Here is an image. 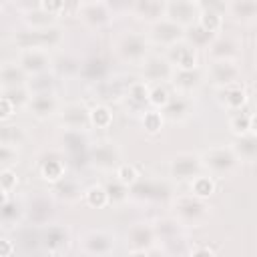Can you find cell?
<instances>
[{
  "label": "cell",
  "mask_w": 257,
  "mask_h": 257,
  "mask_svg": "<svg viewBox=\"0 0 257 257\" xmlns=\"http://www.w3.org/2000/svg\"><path fill=\"white\" fill-rule=\"evenodd\" d=\"M78 76H82L88 82H100L106 76V64L100 58H88V60L80 62Z\"/></svg>",
  "instance_id": "cell-38"
},
{
  "label": "cell",
  "mask_w": 257,
  "mask_h": 257,
  "mask_svg": "<svg viewBox=\"0 0 257 257\" xmlns=\"http://www.w3.org/2000/svg\"><path fill=\"white\" fill-rule=\"evenodd\" d=\"M131 14L147 24L165 16V0H133Z\"/></svg>",
  "instance_id": "cell-27"
},
{
  "label": "cell",
  "mask_w": 257,
  "mask_h": 257,
  "mask_svg": "<svg viewBox=\"0 0 257 257\" xmlns=\"http://www.w3.org/2000/svg\"><path fill=\"white\" fill-rule=\"evenodd\" d=\"M141 80L147 84H169L175 72V66L169 62L165 54H149L141 64Z\"/></svg>",
  "instance_id": "cell-8"
},
{
  "label": "cell",
  "mask_w": 257,
  "mask_h": 257,
  "mask_svg": "<svg viewBox=\"0 0 257 257\" xmlns=\"http://www.w3.org/2000/svg\"><path fill=\"white\" fill-rule=\"evenodd\" d=\"M199 10L201 8L197 0H165V16L183 28H189L197 22Z\"/></svg>",
  "instance_id": "cell-16"
},
{
  "label": "cell",
  "mask_w": 257,
  "mask_h": 257,
  "mask_svg": "<svg viewBox=\"0 0 257 257\" xmlns=\"http://www.w3.org/2000/svg\"><path fill=\"white\" fill-rule=\"evenodd\" d=\"M8 201H10V193L4 191V189H0V207H4Z\"/></svg>",
  "instance_id": "cell-58"
},
{
  "label": "cell",
  "mask_w": 257,
  "mask_h": 257,
  "mask_svg": "<svg viewBox=\"0 0 257 257\" xmlns=\"http://www.w3.org/2000/svg\"><path fill=\"white\" fill-rule=\"evenodd\" d=\"M40 243H42L44 251L50 253V255L64 253V251H68V247H70V231H68V227H64V225H60V223L46 225V227L42 229Z\"/></svg>",
  "instance_id": "cell-19"
},
{
  "label": "cell",
  "mask_w": 257,
  "mask_h": 257,
  "mask_svg": "<svg viewBox=\"0 0 257 257\" xmlns=\"http://www.w3.org/2000/svg\"><path fill=\"white\" fill-rule=\"evenodd\" d=\"M229 131H231L233 137L255 133V114L253 112H245V108L237 110V112H231V116H229Z\"/></svg>",
  "instance_id": "cell-33"
},
{
  "label": "cell",
  "mask_w": 257,
  "mask_h": 257,
  "mask_svg": "<svg viewBox=\"0 0 257 257\" xmlns=\"http://www.w3.org/2000/svg\"><path fill=\"white\" fill-rule=\"evenodd\" d=\"M203 171V165H201V159L197 153H191V151H183V153H177L171 157L169 161V177L177 183H185V181H191L195 175H199Z\"/></svg>",
  "instance_id": "cell-11"
},
{
  "label": "cell",
  "mask_w": 257,
  "mask_h": 257,
  "mask_svg": "<svg viewBox=\"0 0 257 257\" xmlns=\"http://www.w3.org/2000/svg\"><path fill=\"white\" fill-rule=\"evenodd\" d=\"M185 40L189 44H193L197 50H201V48H207L209 46V42L213 40V34H209L203 28H199L197 24H193V26L185 28Z\"/></svg>",
  "instance_id": "cell-44"
},
{
  "label": "cell",
  "mask_w": 257,
  "mask_h": 257,
  "mask_svg": "<svg viewBox=\"0 0 257 257\" xmlns=\"http://www.w3.org/2000/svg\"><path fill=\"white\" fill-rule=\"evenodd\" d=\"M116 249V235L104 229L86 231L80 237V251L86 255H110Z\"/></svg>",
  "instance_id": "cell-14"
},
{
  "label": "cell",
  "mask_w": 257,
  "mask_h": 257,
  "mask_svg": "<svg viewBox=\"0 0 257 257\" xmlns=\"http://www.w3.org/2000/svg\"><path fill=\"white\" fill-rule=\"evenodd\" d=\"M141 126H143V131L149 137L161 135V131L165 126V118H163L161 110H157V108H145L141 112Z\"/></svg>",
  "instance_id": "cell-41"
},
{
  "label": "cell",
  "mask_w": 257,
  "mask_h": 257,
  "mask_svg": "<svg viewBox=\"0 0 257 257\" xmlns=\"http://www.w3.org/2000/svg\"><path fill=\"white\" fill-rule=\"evenodd\" d=\"M18 64L22 66V70L32 76L38 72H46L52 68V54L50 50L44 48H28V50H18Z\"/></svg>",
  "instance_id": "cell-20"
},
{
  "label": "cell",
  "mask_w": 257,
  "mask_h": 257,
  "mask_svg": "<svg viewBox=\"0 0 257 257\" xmlns=\"http://www.w3.org/2000/svg\"><path fill=\"white\" fill-rule=\"evenodd\" d=\"M20 215H22V207H20L18 203H14L12 199H10L4 207H0V223L6 225V227L14 225V223L20 219Z\"/></svg>",
  "instance_id": "cell-47"
},
{
  "label": "cell",
  "mask_w": 257,
  "mask_h": 257,
  "mask_svg": "<svg viewBox=\"0 0 257 257\" xmlns=\"http://www.w3.org/2000/svg\"><path fill=\"white\" fill-rule=\"evenodd\" d=\"M62 102L58 98V92L56 90H44V92H34L30 94L28 102H26V110L30 112L32 118L36 120H48L52 116L58 114Z\"/></svg>",
  "instance_id": "cell-10"
},
{
  "label": "cell",
  "mask_w": 257,
  "mask_h": 257,
  "mask_svg": "<svg viewBox=\"0 0 257 257\" xmlns=\"http://www.w3.org/2000/svg\"><path fill=\"white\" fill-rule=\"evenodd\" d=\"M153 231H155V237H157V245H171L175 241H183V235H185V227L173 217H159L153 221Z\"/></svg>",
  "instance_id": "cell-22"
},
{
  "label": "cell",
  "mask_w": 257,
  "mask_h": 257,
  "mask_svg": "<svg viewBox=\"0 0 257 257\" xmlns=\"http://www.w3.org/2000/svg\"><path fill=\"white\" fill-rule=\"evenodd\" d=\"M82 201H84L90 209H104V207L110 205V203H108V193H106L104 185H100V183H94V185L86 187V189L82 191Z\"/></svg>",
  "instance_id": "cell-40"
},
{
  "label": "cell",
  "mask_w": 257,
  "mask_h": 257,
  "mask_svg": "<svg viewBox=\"0 0 257 257\" xmlns=\"http://www.w3.org/2000/svg\"><path fill=\"white\" fill-rule=\"evenodd\" d=\"M16 106H14V102L8 98V96H4L2 92H0V122H8L14 114H16Z\"/></svg>",
  "instance_id": "cell-52"
},
{
  "label": "cell",
  "mask_w": 257,
  "mask_h": 257,
  "mask_svg": "<svg viewBox=\"0 0 257 257\" xmlns=\"http://www.w3.org/2000/svg\"><path fill=\"white\" fill-rule=\"evenodd\" d=\"M82 2H96V0H82Z\"/></svg>",
  "instance_id": "cell-59"
},
{
  "label": "cell",
  "mask_w": 257,
  "mask_h": 257,
  "mask_svg": "<svg viewBox=\"0 0 257 257\" xmlns=\"http://www.w3.org/2000/svg\"><path fill=\"white\" fill-rule=\"evenodd\" d=\"M52 66H54V70H56L58 74H62V76H74V74H78L80 60H76V58L64 54V56H60V60H58L56 64L52 62Z\"/></svg>",
  "instance_id": "cell-48"
},
{
  "label": "cell",
  "mask_w": 257,
  "mask_h": 257,
  "mask_svg": "<svg viewBox=\"0 0 257 257\" xmlns=\"http://www.w3.org/2000/svg\"><path fill=\"white\" fill-rule=\"evenodd\" d=\"M52 195H54L58 201H64V203H76V201L82 197V189L78 187L76 181L64 177V179H60L58 183L52 185Z\"/></svg>",
  "instance_id": "cell-31"
},
{
  "label": "cell",
  "mask_w": 257,
  "mask_h": 257,
  "mask_svg": "<svg viewBox=\"0 0 257 257\" xmlns=\"http://www.w3.org/2000/svg\"><path fill=\"white\" fill-rule=\"evenodd\" d=\"M18 149L6 143H0V169L4 167H12L14 163H18Z\"/></svg>",
  "instance_id": "cell-50"
},
{
  "label": "cell",
  "mask_w": 257,
  "mask_h": 257,
  "mask_svg": "<svg viewBox=\"0 0 257 257\" xmlns=\"http://www.w3.org/2000/svg\"><path fill=\"white\" fill-rule=\"evenodd\" d=\"M12 42L18 50H28V48H44V50H52V48H60L64 42V30L60 28V24L42 28V30H20L12 36Z\"/></svg>",
  "instance_id": "cell-2"
},
{
  "label": "cell",
  "mask_w": 257,
  "mask_h": 257,
  "mask_svg": "<svg viewBox=\"0 0 257 257\" xmlns=\"http://www.w3.org/2000/svg\"><path fill=\"white\" fill-rule=\"evenodd\" d=\"M88 120H90V128H98V131H106L112 126V110L104 104V102H98L94 106L88 108Z\"/></svg>",
  "instance_id": "cell-37"
},
{
  "label": "cell",
  "mask_w": 257,
  "mask_h": 257,
  "mask_svg": "<svg viewBox=\"0 0 257 257\" xmlns=\"http://www.w3.org/2000/svg\"><path fill=\"white\" fill-rule=\"evenodd\" d=\"M209 60H239L241 42L231 34H217L205 48Z\"/></svg>",
  "instance_id": "cell-17"
},
{
  "label": "cell",
  "mask_w": 257,
  "mask_h": 257,
  "mask_svg": "<svg viewBox=\"0 0 257 257\" xmlns=\"http://www.w3.org/2000/svg\"><path fill=\"white\" fill-rule=\"evenodd\" d=\"M38 175L48 185H54L60 179H64L66 177V159H64V155L58 153V151L46 153L38 161Z\"/></svg>",
  "instance_id": "cell-21"
},
{
  "label": "cell",
  "mask_w": 257,
  "mask_h": 257,
  "mask_svg": "<svg viewBox=\"0 0 257 257\" xmlns=\"http://www.w3.org/2000/svg\"><path fill=\"white\" fill-rule=\"evenodd\" d=\"M38 8L58 18L66 12V0H38Z\"/></svg>",
  "instance_id": "cell-51"
},
{
  "label": "cell",
  "mask_w": 257,
  "mask_h": 257,
  "mask_svg": "<svg viewBox=\"0 0 257 257\" xmlns=\"http://www.w3.org/2000/svg\"><path fill=\"white\" fill-rule=\"evenodd\" d=\"M151 40L147 32H137V30H126L122 32L116 42H114V52L116 56L126 62V64H141L149 54H151Z\"/></svg>",
  "instance_id": "cell-4"
},
{
  "label": "cell",
  "mask_w": 257,
  "mask_h": 257,
  "mask_svg": "<svg viewBox=\"0 0 257 257\" xmlns=\"http://www.w3.org/2000/svg\"><path fill=\"white\" fill-rule=\"evenodd\" d=\"M26 90L30 94L34 92H44V90H54L56 86V74L52 70H46V72H38V74H32L26 78Z\"/></svg>",
  "instance_id": "cell-39"
},
{
  "label": "cell",
  "mask_w": 257,
  "mask_h": 257,
  "mask_svg": "<svg viewBox=\"0 0 257 257\" xmlns=\"http://www.w3.org/2000/svg\"><path fill=\"white\" fill-rule=\"evenodd\" d=\"M16 253V245L8 237H0V257H10Z\"/></svg>",
  "instance_id": "cell-56"
},
{
  "label": "cell",
  "mask_w": 257,
  "mask_h": 257,
  "mask_svg": "<svg viewBox=\"0 0 257 257\" xmlns=\"http://www.w3.org/2000/svg\"><path fill=\"white\" fill-rule=\"evenodd\" d=\"M217 90H219V104L227 112L243 110L249 102V92L243 86V82L229 84V86H223V88H217Z\"/></svg>",
  "instance_id": "cell-24"
},
{
  "label": "cell",
  "mask_w": 257,
  "mask_h": 257,
  "mask_svg": "<svg viewBox=\"0 0 257 257\" xmlns=\"http://www.w3.org/2000/svg\"><path fill=\"white\" fill-rule=\"evenodd\" d=\"M104 2H106L108 10L112 12V16H116V14H126V12H131V8H133V0H104Z\"/></svg>",
  "instance_id": "cell-54"
},
{
  "label": "cell",
  "mask_w": 257,
  "mask_h": 257,
  "mask_svg": "<svg viewBox=\"0 0 257 257\" xmlns=\"http://www.w3.org/2000/svg\"><path fill=\"white\" fill-rule=\"evenodd\" d=\"M22 22L30 30H42V28H48V26L58 24V18L52 16V14H48V12H44L42 8H32V10L24 12Z\"/></svg>",
  "instance_id": "cell-34"
},
{
  "label": "cell",
  "mask_w": 257,
  "mask_h": 257,
  "mask_svg": "<svg viewBox=\"0 0 257 257\" xmlns=\"http://www.w3.org/2000/svg\"><path fill=\"white\" fill-rule=\"evenodd\" d=\"M0 8H2V6H0Z\"/></svg>",
  "instance_id": "cell-60"
},
{
  "label": "cell",
  "mask_w": 257,
  "mask_h": 257,
  "mask_svg": "<svg viewBox=\"0 0 257 257\" xmlns=\"http://www.w3.org/2000/svg\"><path fill=\"white\" fill-rule=\"evenodd\" d=\"M60 143H62V151L68 155H80L88 151V139L86 133L82 131H64Z\"/></svg>",
  "instance_id": "cell-35"
},
{
  "label": "cell",
  "mask_w": 257,
  "mask_h": 257,
  "mask_svg": "<svg viewBox=\"0 0 257 257\" xmlns=\"http://www.w3.org/2000/svg\"><path fill=\"white\" fill-rule=\"evenodd\" d=\"M225 14L235 24L251 26L257 18V0H229Z\"/></svg>",
  "instance_id": "cell-25"
},
{
  "label": "cell",
  "mask_w": 257,
  "mask_h": 257,
  "mask_svg": "<svg viewBox=\"0 0 257 257\" xmlns=\"http://www.w3.org/2000/svg\"><path fill=\"white\" fill-rule=\"evenodd\" d=\"M173 217L187 229V227H203L211 217V205L205 199H199L191 193L175 195L171 201Z\"/></svg>",
  "instance_id": "cell-1"
},
{
  "label": "cell",
  "mask_w": 257,
  "mask_h": 257,
  "mask_svg": "<svg viewBox=\"0 0 257 257\" xmlns=\"http://www.w3.org/2000/svg\"><path fill=\"white\" fill-rule=\"evenodd\" d=\"M231 149L235 153V157L239 159V163H255L257 159V135L255 133H247V135H239L235 137V141L231 143Z\"/></svg>",
  "instance_id": "cell-28"
},
{
  "label": "cell",
  "mask_w": 257,
  "mask_h": 257,
  "mask_svg": "<svg viewBox=\"0 0 257 257\" xmlns=\"http://www.w3.org/2000/svg\"><path fill=\"white\" fill-rule=\"evenodd\" d=\"M76 16H78V20H80L86 28H92V30H100V28L108 26V24L112 22V18H114L104 0L82 2V4L78 6V10H76Z\"/></svg>",
  "instance_id": "cell-13"
},
{
  "label": "cell",
  "mask_w": 257,
  "mask_h": 257,
  "mask_svg": "<svg viewBox=\"0 0 257 257\" xmlns=\"http://www.w3.org/2000/svg\"><path fill=\"white\" fill-rule=\"evenodd\" d=\"M197 4H199V8H203V10H213V12H219V14L225 16L229 0H197Z\"/></svg>",
  "instance_id": "cell-53"
},
{
  "label": "cell",
  "mask_w": 257,
  "mask_h": 257,
  "mask_svg": "<svg viewBox=\"0 0 257 257\" xmlns=\"http://www.w3.org/2000/svg\"><path fill=\"white\" fill-rule=\"evenodd\" d=\"M149 90H151V84H147L145 80H133L126 88H124V100L128 104L131 110L135 112H143L147 106H149Z\"/></svg>",
  "instance_id": "cell-26"
},
{
  "label": "cell",
  "mask_w": 257,
  "mask_h": 257,
  "mask_svg": "<svg viewBox=\"0 0 257 257\" xmlns=\"http://www.w3.org/2000/svg\"><path fill=\"white\" fill-rule=\"evenodd\" d=\"M86 155H88L90 165L100 173H112L118 167V163L122 161V151H120L118 143H114L110 139L92 143L88 147Z\"/></svg>",
  "instance_id": "cell-6"
},
{
  "label": "cell",
  "mask_w": 257,
  "mask_h": 257,
  "mask_svg": "<svg viewBox=\"0 0 257 257\" xmlns=\"http://www.w3.org/2000/svg\"><path fill=\"white\" fill-rule=\"evenodd\" d=\"M104 189H106V193H108V203L110 205H122V203H126L131 197H128V187H124L122 183H118L116 179H112V181H108L106 185H104Z\"/></svg>",
  "instance_id": "cell-46"
},
{
  "label": "cell",
  "mask_w": 257,
  "mask_h": 257,
  "mask_svg": "<svg viewBox=\"0 0 257 257\" xmlns=\"http://www.w3.org/2000/svg\"><path fill=\"white\" fill-rule=\"evenodd\" d=\"M203 74L215 88H223L243 80V68L239 60H209Z\"/></svg>",
  "instance_id": "cell-7"
},
{
  "label": "cell",
  "mask_w": 257,
  "mask_h": 257,
  "mask_svg": "<svg viewBox=\"0 0 257 257\" xmlns=\"http://www.w3.org/2000/svg\"><path fill=\"white\" fill-rule=\"evenodd\" d=\"M147 36H149L151 44L169 48V46H173L175 42H179V40L185 38V28H183L181 24L173 22L171 18L163 16V18H159V20H155V22L149 24Z\"/></svg>",
  "instance_id": "cell-9"
},
{
  "label": "cell",
  "mask_w": 257,
  "mask_h": 257,
  "mask_svg": "<svg viewBox=\"0 0 257 257\" xmlns=\"http://www.w3.org/2000/svg\"><path fill=\"white\" fill-rule=\"evenodd\" d=\"M28 74L22 70V66L12 60V62H2L0 64V90H10L26 84Z\"/></svg>",
  "instance_id": "cell-29"
},
{
  "label": "cell",
  "mask_w": 257,
  "mask_h": 257,
  "mask_svg": "<svg viewBox=\"0 0 257 257\" xmlns=\"http://www.w3.org/2000/svg\"><path fill=\"white\" fill-rule=\"evenodd\" d=\"M171 98V90H169V84H151V90H149V106L151 108H157L161 110Z\"/></svg>",
  "instance_id": "cell-45"
},
{
  "label": "cell",
  "mask_w": 257,
  "mask_h": 257,
  "mask_svg": "<svg viewBox=\"0 0 257 257\" xmlns=\"http://www.w3.org/2000/svg\"><path fill=\"white\" fill-rule=\"evenodd\" d=\"M58 124L64 131H90V120H88V106L84 102H66L58 110Z\"/></svg>",
  "instance_id": "cell-12"
},
{
  "label": "cell",
  "mask_w": 257,
  "mask_h": 257,
  "mask_svg": "<svg viewBox=\"0 0 257 257\" xmlns=\"http://www.w3.org/2000/svg\"><path fill=\"white\" fill-rule=\"evenodd\" d=\"M163 191L165 187L157 181H137L131 189H128V197H135V199H141V201H153V199H161L163 197Z\"/></svg>",
  "instance_id": "cell-32"
},
{
  "label": "cell",
  "mask_w": 257,
  "mask_h": 257,
  "mask_svg": "<svg viewBox=\"0 0 257 257\" xmlns=\"http://www.w3.org/2000/svg\"><path fill=\"white\" fill-rule=\"evenodd\" d=\"M14 6H18L22 12H28L32 8H38V0H14Z\"/></svg>",
  "instance_id": "cell-57"
},
{
  "label": "cell",
  "mask_w": 257,
  "mask_h": 257,
  "mask_svg": "<svg viewBox=\"0 0 257 257\" xmlns=\"http://www.w3.org/2000/svg\"><path fill=\"white\" fill-rule=\"evenodd\" d=\"M126 251L128 255H153V253H165L163 247H157V237L153 231V223L137 221L126 229Z\"/></svg>",
  "instance_id": "cell-5"
},
{
  "label": "cell",
  "mask_w": 257,
  "mask_h": 257,
  "mask_svg": "<svg viewBox=\"0 0 257 257\" xmlns=\"http://www.w3.org/2000/svg\"><path fill=\"white\" fill-rule=\"evenodd\" d=\"M18 183H20V177H18V173H16L12 167L0 169V189L12 193V191H16Z\"/></svg>",
  "instance_id": "cell-49"
},
{
  "label": "cell",
  "mask_w": 257,
  "mask_h": 257,
  "mask_svg": "<svg viewBox=\"0 0 257 257\" xmlns=\"http://www.w3.org/2000/svg\"><path fill=\"white\" fill-rule=\"evenodd\" d=\"M195 112V102H193V96H187V94H171L169 102L161 108V114L165 118V122H173V124H179V122H185L193 116Z\"/></svg>",
  "instance_id": "cell-18"
},
{
  "label": "cell",
  "mask_w": 257,
  "mask_h": 257,
  "mask_svg": "<svg viewBox=\"0 0 257 257\" xmlns=\"http://www.w3.org/2000/svg\"><path fill=\"white\" fill-rule=\"evenodd\" d=\"M112 173H114V179H116L118 183H122L124 187H128V189L141 179V171L137 169V165H133V163H124V161H120L118 167H116Z\"/></svg>",
  "instance_id": "cell-42"
},
{
  "label": "cell",
  "mask_w": 257,
  "mask_h": 257,
  "mask_svg": "<svg viewBox=\"0 0 257 257\" xmlns=\"http://www.w3.org/2000/svg\"><path fill=\"white\" fill-rule=\"evenodd\" d=\"M26 141V131L18 124H2L0 126V143L12 145V147H20Z\"/></svg>",
  "instance_id": "cell-43"
},
{
  "label": "cell",
  "mask_w": 257,
  "mask_h": 257,
  "mask_svg": "<svg viewBox=\"0 0 257 257\" xmlns=\"http://www.w3.org/2000/svg\"><path fill=\"white\" fill-rule=\"evenodd\" d=\"M205 82V74L199 68H193V70H175L173 72V78H171V86L179 92V94H187V96H193Z\"/></svg>",
  "instance_id": "cell-23"
},
{
  "label": "cell",
  "mask_w": 257,
  "mask_h": 257,
  "mask_svg": "<svg viewBox=\"0 0 257 257\" xmlns=\"http://www.w3.org/2000/svg\"><path fill=\"white\" fill-rule=\"evenodd\" d=\"M199 159H201L203 171L209 173V175H213V177H229L241 165L239 159L235 157L231 145H213V147H207L199 155Z\"/></svg>",
  "instance_id": "cell-3"
},
{
  "label": "cell",
  "mask_w": 257,
  "mask_h": 257,
  "mask_svg": "<svg viewBox=\"0 0 257 257\" xmlns=\"http://www.w3.org/2000/svg\"><path fill=\"white\" fill-rule=\"evenodd\" d=\"M187 183H189V193L195 195V197H199V199L209 201L217 193V181H215V177L209 175V173H205V171H201L199 175H195Z\"/></svg>",
  "instance_id": "cell-30"
},
{
  "label": "cell",
  "mask_w": 257,
  "mask_h": 257,
  "mask_svg": "<svg viewBox=\"0 0 257 257\" xmlns=\"http://www.w3.org/2000/svg\"><path fill=\"white\" fill-rule=\"evenodd\" d=\"M189 253L191 255H217L219 249L215 245H211V243H197V245H191Z\"/></svg>",
  "instance_id": "cell-55"
},
{
  "label": "cell",
  "mask_w": 257,
  "mask_h": 257,
  "mask_svg": "<svg viewBox=\"0 0 257 257\" xmlns=\"http://www.w3.org/2000/svg\"><path fill=\"white\" fill-rule=\"evenodd\" d=\"M165 56L169 58V62L175 66V70H193L201 66V58H199V50L189 44L185 38L175 42L173 46L165 48Z\"/></svg>",
  "instance_id": "cell-15"
},
{
  "label": "cell",
  "mask_w": 257,
  "mask_h": 257,
  "mask_svg": "<svg viewBox=\"0 0 257 257\" xmlns=\"http://www.w3.org/2000/svg\"><path fill=\"white\" fill-rule=\"evenodd\" d=\"M199 28H203L205 32L217 36L223 32V26H225V16L219 14V12H213V10H199V16H197V22H195Z\"/></svg>",
  "instance_id": "cell-36"
}]
</instances>
